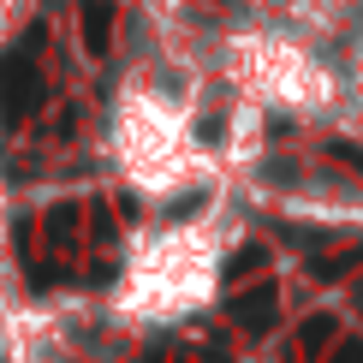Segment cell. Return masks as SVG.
<instances>
[{"label":"cell","mask_w":363,"mask_h":363,"mask_svg":"<svg viewBox=\"0 0 363 363\" xmlns=\"http://www.w3.org/2000/svg\"><path fill=\"white\" fill-rule=\"evenodd\" d=\"M215 78L245 108L280 113V119H334L352 108L340 48H328V42H315L280 18H262V12L245 24H220Z\"/></svg>","instance_id":"6da1fadb"},{"label":"cell","mask_w":363,"mask_h":363,"mask_svg":"<svg viewBox=\"0 0 363 363\" xmlns=\"http://www.w3.org/2000/svg\"><path fill=\"white\" fill-rule=\"evenodd\" d=\"M196 108L203 101L173 96L149 78H119V96L108 113V149H113L119 179L143 203H179V196L208 185L215 149L203 143Z\"/></svg>","instance_id":"7a4b0ae2"},{"label":"cell","mask_w":363,"mask_h":363,"mask_svg":"<svg viewBox=\"0 0 363 363\" xmlns=\"http://www.w3.org/2000/svg\"><path fill=\"white\" fill-rule=\"evenodd\" d=\"M226 268V226L220 215H191V220H161L131 238L125 268H119L113 304L119 315L143 328H167L185 315H203L220 292Z\"/></svg>","instance_id":"3957f363"},{"label":"cell","mask_w":363,"mask_h":363,"mask_svg":"<svg viewBox=\"0 0 363 363\" xmlns=\"http://www.w3.org/2000/svg\"><path fill=\"white\" fill-rule=\"evenodd\" d=\"M340 60H345V89H352V108L363 113V24L352 30V42L340 48Z\"/></svg>","instance_id":"277c9868"},{"label":"cell","mask_w":363,"mask_h":363,"mask_svg":"<svg viewBox=\"0 0 363 363\" xmlns=\"http://www.w3.org/2000/svg\"><path fill=\"white\" fill-rule=\"evenodd\" d=\"M12 18H18V0H0V42H6V30H12Z\"/></svg>","instance_id":"5b68a950"}]
</instances>
